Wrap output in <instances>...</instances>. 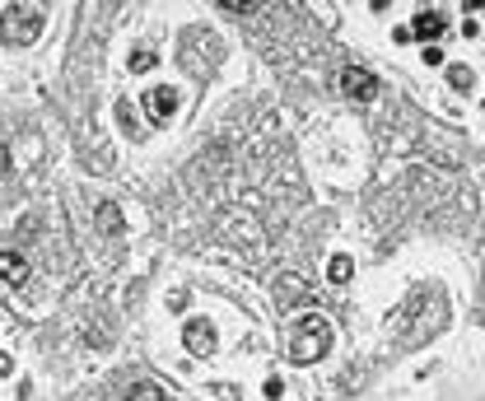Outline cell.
<instances>
[{"label": "cell", "mask_w": 485, "mask_h": 401, "mask_svg": "<svg viewBox=\"0 0 485 401\" xmlns=\"http://www.w3.org/2000/svg\"><path fill=\"white\" fill-rule=\"evenodd\" d=\"M327 350H331V322H327V317H322V312L299 317V327H294L285 355H290L294 364H313V359H322Z\"/></svg>", "instance_id": "6da1fadb"}, {"label": "cell", "mask_w": 485, "mask_h": 401, "mask_svg": "<svg viewBox=\"0 0 485 401\" xmlns=\"http://www.w3.org/2000/svg\"><path fill=\"white\" fill-rule=\"evenodd\" d=\"M42 10H38V5H10V10H5V19H0V38H5V43H38V33H42Z\"/></svg>", "instance_id": "7a4b0ae2"}, {"label": "cell", "mask_w": 485, "mask_h": 401, "mask_svg": "<svg viewBox=\"0 0 485 401\" xmlns=\"http://www.w3.org/2000/svg\"><path fill=\"white\" fill-rule=\"evenodd\" d=\"M341 89H346V98H355V103H373L378 98V75L364 70V66H350L346 75H341Z\"/></svg>", "instance_id": "3957f363"}, {"label": "cell", "mask_w": 485, "mask_h": 401, "mask_svg": "<svg viewBox=\"0 0 485 401\" xmlns=\"http://www.w3.org/2000/svg\"><path fill=\"white\" fill-rule=\"evenodd\" d=\"M182 341H187V350H192V355H215V327L205 322V317H192V322L182 327Z\"/></svg>", "instance_id": "277c9868"}, {"label": "cell", "mask_w": 485, "mask_h": 401, "mask_svg": "<svg viewBox=\"0 0 485 401\" xmlns=\"http://www.w3.org/2000/svg\"><path fill=\"white\" fill-rule=\"evenodd\" d=\"M145 112H149V122H169L173 112H178V89H149L145 94Z\"/></svg>", "instance_id": "5b68a950"}, {"label": "cell", "mask_w": 485, "mask_h": 401, "mask_svg": "<svg viewBox=\"0 0 485 401\" xmlns=\"http://www.w3.org/2000/svg\"><path fill=\"white\" fill-rule=\"evenodd\" d=\"M443 28H448V19H443L439 10H420L416 19H411V33H416V38H425V47H434V38H439Z\"/></svg>", "instance_id": "8992f818"}, {"label": "cell", "mask_w": 485, "mask_h": 401, "mask_svg": "<svg viewBox=\"0 0 485 401\" xmlns=\"http://www.w3.org/2000/svg\"><path fill=\"white\" fill-rule=\"evenodd\" d=\"M0 280H10V285H23L28 280V261L19 252H0Z\"/></svg>", "instance_id": "52a82bcc"}, {"label": "cell", "mask_w": 485, "mask_h": 401, "mask_svg": "<svg viewBox=\"0 0 485 401\" xmlns=\"http://www.w3.org/2000/svg\"><path fill=\"white\" fill-rule=\"evenodd\" d=\"M98 224H103V229H108L113 238H122V234H126V224H122V210H117L113 200H103V205H98Z\"/></svg>", "instance_id": "ba28073f"}, {"label": "cell", "mask_w": 485, "mask_h": 401, "mask_svg": "<svg viewBox=\"0 0 485 401\" xmlns=\"http://www.w3.org/2000/svg\"><path fill=\"white\" fill-rule=\"evenodd\" d=\"M350 276H355V261H350L346 252H336V256L327 261V280H331V285H346Z\"/></svg>", "instance_id": "9c48e42d"}, {"label": "cell", "mask_w": 485, "mask_h": 401, "mask_svg": "<svg viewBox=\"0 0 485 401\" xmlns=\"http://www.w3.org/2000/svg\"><path fill=\"white\" fill-rule=\"evenodd\" d=\"M448 84H452V89H472L476 79H472V70H467V66H448Z\"/></svg>", "instance_id": "30bf717a"}, {"label": "cell", "mask_w": 485, "mask_h": 401, "mask_svg": "<svg viewBox=\"0 0 485 401\" xmlns=\"http://www.w3.org/2000/svg\"><path fill=\"white\" fill-rule=\"evenodd\" d=\"M154 66H159V56H154V52H136V56H131V70H136V75H149Z\"/></svg>", "instance_id": "8fae6325"}, {"label": "cell", "mask_w": 485, "mask_h": 401, "mask_svg": "<svg viewBox=\"0 0 485 401\" xmlns=\"http://www.w3.org/2000/svg\"><path fill=\"white\" fill-rule=\"evenodd\" d=\"M131 401H164V392H159V388H149V383H140V388L131 392Z\"/></svg>", "instance_id": "7c38bea8"}, {"label": "cell", "mask_w": 485, "mask_h": 401, "mask_svg": "<svg viewBox=\"0 0 485 401\" xmlns=\"http://www.w3.org/2000/svg\"><path fill=\"white\" fill-rule=\"evenodd\" d=\"M261 392H266V397H271V401H280V392H285V383H280V378H266V388H261Z\"/></svg>", "instance_id": "4fadbf2b"}, {"label": "cell", "mask_w": 485, "mask_h": 401, "mask_svg": "<svg viewBox=\"0 0 485 401\" xmlns=\"http://www.w3.org/2000/svg\"><path fill=\"white\" fill-rule=\"evenodd\" d=\"M420 56H425V66H443V52H439V47H425Z\"/></svg>", "instance_id": "5bb4252c"}, {"label": "cell", "mask_w": 485, "mask_h": 401, "mask_svg": "<svg viewBox=\"0 0 485 401\" xmlns=\"http://www.w3.org/2000/svg\"><path fill=\"white\" fill-rule=\"evenodd\" d=\"M5 173H10V149L0 145V178H5Z\"/></svg>", "instance_id": "9a60e30c"}, {"label": "cell", "mask_w": 485, "mask_h": 401, "mask_svg": "<svg viewBox=\"0 0 485 401\" xmlns=\"http://www.w3.org/2000/svg\"><path fill=\"white\" fill-rule=\"evenodd\" d=\"M10 368H14V364H10V355H5V350H0V373H10Z\"/></svg>", "instance_id": "2e32d148"}]
</instances>
